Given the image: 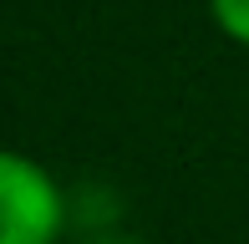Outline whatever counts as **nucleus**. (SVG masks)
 Returning a JSON list of instances; mask_svg holds the SVG:
<instances>
[{"mask_svg": "<svg viewBox=\"0 0 249 244\" xmlns=\"http://www.w3.org/2000/svg\"><path fill=\"white\" fill-rule=\"evenodd\" d=\"M213 20H219V31L229 41H239V46H249V0H209Z\"/></svg>", "mask_w": 249, "mask_h": 244, "instance_id": "f03ea898", "label": "nucleus"}, {"mask_svg": "<svg viewBox=\"0 0 249 244\" xmlns=\"http://www.w3.org/2000/svg\"><path fill=\"white\" fill-rule=\"evenodd\" d=\"M66 229V198L26 153L0 158V244H56Z\"/></svg>", "mask_w": 249, "mask_h": 244, "instance_id": "f257e3e1", "label": "nucleus"}, {"mask_svg": "<svg viewBox=\"0 0 249 244\" xmlns=\"http://www.w3.org/2000/svg\"><path fill=\"white\" fill-rule=\"evenodd\" d=\"M97 244H132V239H97Z\"/></svg>", "mask_w": 249, "mask_h": 244, "instance_id": "7ed1b4c3", "label": "nucleus"}]
</instances>
